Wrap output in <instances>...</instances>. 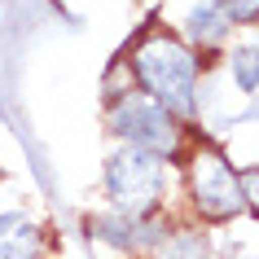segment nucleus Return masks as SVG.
Here are the masks:
<instances>
[{
	"instance_id": "f257e3e1",
	"label": "nucleus",
	"mask_w": 259,
	"mask_h": 259,
	"mask_svg": "<svg viewBox=\"0 0 259 259\" xmlns=\"http://www.w3.org/2000/svg\"><path fill=\"white\" fill-rule=\"evenodd\" d=\"M123 62L132 70L137 93H145L167 114H176L180 123L193 127V119L202 114V75H206L211 62H202L180 35H171L158 22L141 27V35L127 44Z\"/></svg>"
},
{
	"instance_id": "f03ea898",
	"label": "nucleus",
	"mask_w": 259,
	"mask_h": 259,
	"mask_svg": "<svg viewBox=\"0 0 259 259\" xmlns=\"http://www.w3.org/2000/svg\"><path fill=\"white\" fill-rule=\"evenodd\" d=\"M176 171H180V198L189 206L193 224L211 229V224H233L237 215H246L237 163L220 150L215 141L189 137L185 154L176 158Z\"/></svg>"
},
{
	"instance_id": "7ed1b4c3",
	"label": "nucleus",
	"mask_w": 259,
	"mask_h": 259,
	"mask_svg": "<svg viewBox=\"0 0 259 259\" xmlns=\"http://www.w3.org/2000/svg\"><path fill=\"white\" fill-rule=\"evenodd\" d=\"M171 171L167 163L150 150H132V145H114L101 163V193H106V211L123 215H163L167 198H171Z\"/></svg>"
},
{
	"instance_id": "20e7f679",
	"label": "nucleus",
	"mask_w": 259,
	"mask_h": 259,
	"mask_svg": "<svg viewBox=\"0 0 259 259\" xmlns=\"http://www.w3.org/2000/svg\"><path fill=\"white\" fill-rule=\"evenodd\" d=\"M106 114V132L114 137V145H132V150H150L167 163H176L185 145H189V123H180L176 114H167L158 101H150L145 93H132L119 97V101H110L101 106Z\"/></svg>"
},
{
	"instance_id": "39448f33",
	"label": "nucleus",
	"mask_w": 259,
	"mask_h": 259,
	"mask_svg": "<svg viewBox=\"0 0 259 259\" xmlns=\"http://www.w3.org/2000/svg\"><path fill=\"white\" fill-rule=\"evenodd\" d=\"M171 229V215H123V211H101V215H88V233L93 242L110 246L127 259H145L154 246L163 242V233Z\"/></svg>"
},
{
	"instance_id": "423d86ee",
	"label": "nucleus",
	"mask_w": 259,
	"mask_h": 259,
	"mask_svg": "<svg viewBox=\"0 0 259 259\" xmlns=\"http://www.w3.org/2000/svg\"><path fill=\"white\" fill-rule=\"evenodd\" d=\"M167 31L180 35L202 62H215V57L233 44V22H229V14H224L220 0H185Z\"/></svg>"
},
{
	"instance_id": "0eeeda50",
	"label": "nucleus",
	"mask_w": 259,
	"mask_h": 259,
	"mask_svg": "<svg viewBox=\"0 0 259 259\" xmlns=\"http://www.w3.org/2000/svg\"><path fill=\"white\" fill-rule=\"evenodd\" d=\"M0 259H49V233L22 211H0Z\"/></svg>"
},
{
	"instance_id": "6e6552de",
	"label": "nucleus",
	"mask_w": 259,
	"mask_h": 259,
	"mask_svg": "<svg viewBox=\"0 0 259 259\" xmlns=\"http://www.w3.org/2000/svg\"><path fill=\"white\" fill-rule=\"evenodd\" d=\"M145 259H211V233L202 224H193V220H171L163 242Z\"/></svg>"
},
{
	"instance_id": "1a4fd4ad",
	"label": "nucleus",
	"mask_w": 259,
	"mask_h": 259,
	"mask_svg": "<svg viewBox=\"0 0 259 259\" xmlns=\"http://www.w3.org/2000/svg\"><path fill=\"white\" fill-rule=\"evenodd\" d=\"M224 62H229V79L237 93L255 97L259 93V49L255 44H229L224 49Z\"/></svg>"
},
{
	"instance_id": "9d476101",
	"label": "nucleus",
	"mask_w": 259,
	"mask_h": 259,
	"mask_svg": "<svg viewBox=\"0 0 259 259\" xmlns=\"http://www.w3.org/2000/svg\"><path fill=\"white\" fill-rule=\"evenodd\" d=\"M132 88H137V83H132L127 62H123V57H114V62H110V70H106V79H101V106H110V101L127 97Z\"/></svg>"
},
{
	"instance_id": "9b49d317",
	"label": "nucleus",
	"mask_w": 259,
	"mask_h": 259,
	"mask_svg": "<svg viewBox=\"0 0 259 259\" xmlns=\"http://www.w3.org/2000/svg\"><path fill=\"white\" fill-rule=\"evenodd\" d=\"M224 14H229L233 31L237 27H259V0H220Z\"/></svg>"
},
{
	"instance_id": "f8f14e48",
	"label": "nucleus",
	"mask_w": 259,
	"mask_h": 259,
	"mask_svg": "<svg viewBox=\"0 0 259 259\" xmlns=\"http://www.w3.org/2000/svg\"><path fill=\"white\" fill-rule=\"evenodd\" d=\"M242 176V206L259 220V167H237Z\"/></svg>"
},
{
	"instance_id": "ddd939ff",
	"label": "nucleus",
	"mask_w": 259,
	"mask_h": 259,
	"mask_svg": "<svg viewBox=\"0 0 259 259\" xmlns=\"http://www.w3.org/2000/svg\"><path fill=\"white\" fill-rule=\"evenodd\" d=\"M0 176H5V171H0Z\"/></svg>"
}]
</instances>
